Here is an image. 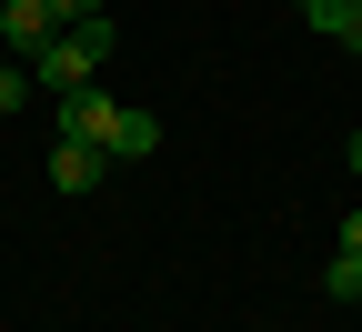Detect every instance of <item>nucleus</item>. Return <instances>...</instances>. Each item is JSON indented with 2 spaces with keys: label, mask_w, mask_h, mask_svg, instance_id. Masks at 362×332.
Masks as SVG:
<instances>
[{
  "label": "nucleus",
  "mask_w": 362,
  "mask_h": 332,
  "mask_svg": "<svg viewBox=\"0 0 362 332\" xmlns=\"http://www.w3.org/2000/svg\"><path fill=\"white\" fill-rule=\"evenodd\" d=\"M111 11H90V21H61L51 40H40V51H30V81L40 91H51V101H61V91H90V81H101V61H111Z\"/></svg>",
  "instance_id": "obj_1"
},
{
  "label": "nucleus",
  "mask_w": 362,
  "mask_h": 332,
  "mask_svg": "<svg viewBox=\"0 0 362 332\" xmlns=\"http://www.w3.org/2000/svg\"><path fill=\"white\" fill-rule=\"evenodd\" d=\"M111 131H121V101H111V91H61V141L111 151Z\"/></svg>",
  "instance_id": "obj_2"
},
{
  "label": "nucleus",
  "mask_w": 362,
  "mask_h": 332,
  "mask_svg": "<svg viewBox=\"0 0 362 332\" xmlns=\"http://www.w3.org/2000/svg\"><path fill=\"white\" fill-rule=\"evenodd\" d=\"M302 21L322 40H342V51H362V0H302Z\"/></svg>",
  "instance_id": "obj_3"
},
{
  "label": "nucleus",
  "mask_w": 362,
  "mask_h": 332,
  "mask_svg": "<svg viewBox=\"0 0 362 332\" xmlns=\"http://www.w3.org/2000/svg\"><path fill=\"white\" fill-rule=\"evenodd\" d=\"M101 181V151L90 141H51V192H90Z\"/></svg>",
  "instance_id": "obj_4"
},
{
  "label": "nucleus",
  "mask_w": 362,
  "mask_h": 332,
  "mask_svg": "<svg viewBox=\"0 0 362 332\" xmlns=\"http://www.w3.org/2000/svg\"><path fill=\"white\" fill-rule=\"evenodd\" d=\"M51 30H61V21L40 11V0H11V21H0V40H11V61H30L40 40H51Z\"/></svg>",
  "instance_id": "obj_5"
},
{
  "label": "nucleus",
  "mask_w": 362,
  "mask_h": 332,
  "mask_svg": "<svg viewBox=\"0 0 362 332\" xmlns=\"http://www.w3.org/2000/svg\"><path fill=\"white\" fill-rule=\"evenodd\" d=\"M322 282H332V302H362V212L342 222V252H332V272H322Z\"/></svg>",
  "instance_id": "obj_6"
},
{
  "label": "nucleus",
  "mask_w": 362,
  "mask_h": 332,
  "mask_svg": "<svg viewBox=\"0 0 362 332\" xmlns=\"http://www.w3.org/2000/svg\"><path fill=\"white\" fill-rule=\"evenodd\" d=\"M161 151V121L151 111H121V131H111V161H151Z\"/></svg>",
  "instance_id": "obj_7"
},
{
  "label": "nucleus",
  "mask_w": 362,
  "mask_h": 332,
  "mask_svg": "<svg viewBox=\"0 0 362 332\" xmlns=\"http://www.w3.org/2000/svg\"><path fill=\"white\" fill-rule=\"evenodd\" d=\"M30 91H40V81H30V61H0V111H21Z\"/></svg>",
  "instance_id": "obj_8"
},
{
  "label": "nucleus",
  "mask_w": 362,
  "mask_h": 332,
  "mask_svg": "<svg viewBox=\"0 0 362 332\" xmlns=\"http://www.w3.org/2000/svg\"><path fill=\"white\" fill-rule=\"evenodd\" d=\"M40 11H51V21H90L101 0H40Z\"/></svg>",
  "instance_id": "obj_9"
},
{
  "label": "nucleus",
  "mask_w": 362,
  "mask_h": 332,
  "mask_svg": "<svg viewBox=\"0 0 362 332\" xmlns=\"http://www.w3.org/2000/svg\"><path fill=\"white\" fill-rule=\"evenodd\" d=\"M342 161H352V181H362V131H352V141H342Z\"/></svg>",
  "instance_id": "obj_10"
},
{
  "label": "nucleus",
  "mask_w": 362,
  "mask_h": 332,
  "mask_svg": "<svg viewBox=\"0 0 362 332\" xmlns=\"http://www.w3.org/2000/svg\"><path fill=\"white\" fill-rule=\"evenodd\" d=\"M0 21H11V0H0Z\"/></svg>",
  "instance_id": "obj_11"
}]
</instances>
